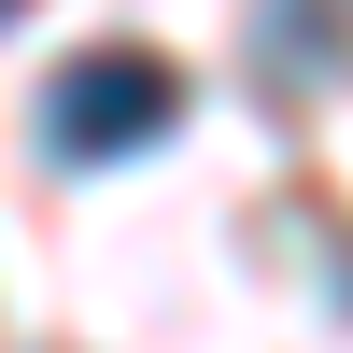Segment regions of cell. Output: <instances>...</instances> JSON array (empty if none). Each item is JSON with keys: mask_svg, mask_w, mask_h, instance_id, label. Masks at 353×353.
<instances>
[{"mask_svg": "<svg viewBox=\"0 0 353 353\" xmlns=\"http://www.w3.org/2000/svg\"><path fill=\"white\" fill-rule=\"evenodd\" d=\"M269 57H283V71H339V57H353V0H339V14H311V0H269Z\"/></svg>", "mask_w": 353, "mask_h": 353, "instance_id": "obj_2", "label": "cell"}, {"mask_svg": "<svg viewBox=\"0 0 353 353\" xmlns=\"http://www.w3.org/2000/svg\"><path fill=\"white\" fill-rule=\"evenodd\" d=\"M0 14H28V0H0Z\"/></svg>", "mask_w": 353, "mask_h": 353, "instance_id": "obj_3", "label": "cell"}, {"mask_svg": "<svg viewBox=\"0 0 353 353\" xmlns=\"http://www.w3.org/2000/svg\"><path fill=\"white\" fill-rule=\"evenodd\" d=\"M170 113H184V71H170L156 43H85L71 71L43 85V141H57L71 170H99V156H156Z\"/></svg>", "mask_w": 353, "mask_h": 353, "instance_id": "obj_1", "label": "cell"}]
</instances>
